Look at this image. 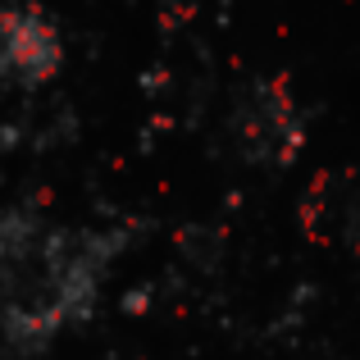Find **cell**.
<instances>
[{"label": "cell", "mask_w": 360, "mask_h": 360, "mask_svg": "<svg viewBox=\"0 0 360 360\" xmlns=\"http://www.w3.org/2000/svg\"><path fill=\"white\" fill-rule=\"evenodd\" d=\"M60 64V41L55 32L32 14V9H9L0 18V69L14 78H46Z\"/></svg>", "instance_id": "1"}]
</instances>
